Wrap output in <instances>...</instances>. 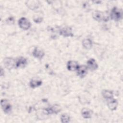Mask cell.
<instances>
[{
	"instance_id": "cell-14",
	"label": "cell",
	"mask_w": 123,
	"mask_h": 123,
	"mask_svg": "<svg viewBox=\"0 0 123 123\" xmlns=\"http://www.w3.org/2000/svg\"><path fill=\"white\" fill-rule=\"evenodd\" d=\"M26 6L31 10H35L39 7V1L37 0H29L26 1Z\"/></svg>"
},
{
	"instance_id": "cell-16",
	"label": "cell",
	"mask_w": 123,
	"mask_h": 123,
	"mask_svg": "<svg viewBox=\"0 0 123 123\" xmlns=\"http://www.w3.org/2000/svg\"><path fill=\"white\" fill-rule=\"evenodd\" d=\"M93 114L92 111L87 108H83L81 111V114L82 116L86 119L90 118Z\"/></svg>"
},
{
	"instance_id": "cell-17",
	"label": "cell",
	"mask_w": 123,
	"mask_h": 123,
	"mask_svg": "<svg viewBox=\"0 0 123 123\" xmlns=\"http://www.w3.org/2000/svg\"><path fill=\"white\" fill-rule=\"evenodd\" d=\"M82 45L85 49H89L92 47V42L90 39H85L82 41Z\"/></svg>"
},
{
	"instance_id": "cell-13",
	"label": "cell",
	"mask_w": 123,
	"mask_h": 123,
	"mask_svg": "<svg viewBox=\"0 0 123 123\" xmlns=\"http://www.w3.org/2000/svg\"><path fill=\"white\" fill-rule=\"evenodd\" d=\"M42 83L41 79L38 78H33L30 82V86L31 87L34 88L40 86Z\"/></svg>"
},
{
	"instance_id": "cell-19",
	"label": "cell",
	"mask_w": 123,
	"mask_h": 123,
	"mask_svg": "<svg viewBox=\"0 0 123 123\" xmlns=\"http://www.w3.org/2000/svg\"><path fill=\"white\" fill-rule=\"evenodd\" d=\"M70 120V116L67 113H63L61 116V121L62 123H67Z\"/></svg>"
},
{
	"instance_id": "cell-3",
	"label": "cell",
	"mask_w": 123,
	"mask_h": 123,
	"mask_svg": "<svg viewBox=\"0 0 123 123\" xmlns=\"http://www.w3.org/2000/svg\"><path fill=\"white\" fill-rule=\"evenodd\" d=\"M3 63L5 67L9 70H11L16 67V61L12 58L8 57L5 58Z\"/></svg>"
},
{
	"instance_id": "cell-10",
	"label": "cell",
	"mask_w": 123,
	"mask_h": 123,
	"mask_svg": "<svg viewBox=\"0 0 123 123\" xmlns=\"http://www.w3.org/2000/svg\"><path fill=\"white\" fill-rule=\"evenodd\" d=\"M44 54L45 53L43 50L38 47H36L33 51V55L36 58L42 59L44 56Z\"/></svg>"
},
{
	"instance_id": "cell-7",
	"label": "cell",
	"mask_w": 123,
	"mask_h": 123,
	"mask_svg": "<svg viewBox=\"0 0 123 123\" xmlns=\"http://www.w3.org/2000/svg\"><path fill=\"white\" fill-rule=\"evenodd\" d=\"M59 33L61 35L66 37H72L74 35V34L72 33L71 28L68 26H66L62 28L59 31Z\"/></svg>"
},
{
	"instance_id": "cell-15",
	"label": "cell",
	"mask_w": 123,
	"mask_h": 123,
	"mask_svg": "<svg viewBox=\"0 0 123 123\" xmlns=\"http://www.w3.org/2000/svg\"><path fill=\"white\" fill-rule=\"evenodd\" d=\"M27 64V60L24 57H21L16 60V67L23 68Z\"/></svg>"
},
{
	"instance_id": "cell-20",
	"label": "cell",
	"mask_w": 123,
	"mask_h": 123,
	"mask_svg": "<svg viewBox=\"0 0 123 123\" xmlns=\"http://www.w3.org/2000/svg\"><path fill=\"white\" fill-rule=\"evenodd\" d=\"M34 21L37 23H41L43 20V18L40 16H35L34 17Z\"/></svg>"
},
{
	"instance_id": "cell-21",
	"label": "cell",
	"mask_w": 123,
	"mask_h": 123,
	"mask_svg": "<svg viewBox=\"0 0 123 123\" xmlns=\"http://www.w3.org/2000/svg\"><path fill=\"white\" fill-rule=\"evenodd\" d=\"M7 22L8 23L10 24H13L14 23V19L12 17H10L7 20Z\"/></svg>"
},
{
	"instance_id": "cell-11",
	"label": "cell",
	"mask_w": 123,
	"mask_h": 123,
	"mask_svg": "<svg viewBox=\"0 0 123 123\" xmlns=\"http://www.w3.org/2000/svg\"><path fill=\"white\" fill-rule=\"evenodd\" d=\"M87 68L91 71H94L97 69L98 67V64L94 59H90L88 60L87 62Z\"/></svg>"
},
{
	"instance_id": "cell-18",
	"label": "cell",
	"mask_w": 123,
	"mask_h": 123,
	"mask_svg": "<svg viewBox=\"0 0 123 123\" xmlns=\"http://www.w3.org/2000/svg\"><path fill=\"white\" fill-rule=\"evenodd\" d=\"M102 95L103 97L107 99H109L113 98V93L112 91L108 90H104L102 92Z\"/></svg>"
},
{
	"instance_id": "cell-8",
	"label": "cell",
	"mask_w": 123,
	"mask_h": 123,
	"mask_svg": "<svg viewBox=\"0 0 123 123\" xmlns=\"http://www.w3.org/2000/svg\"><path fill=\"white\" fill-rule=\"evenodd\" d=\"M77 74L81 78H83L86 76L87 73V67L84 65L79 66L77 69Z\"/></svg>"
},
{
	"instance_id": "cell-12",
	"label": "cell",
	"mask_w": 123,
	"mask_h": 123,
	"mask_svg": "<svg viewBox=\"0 0 123 123\" xmlns=\"http://www.w3.org/2000/svg\"><path fill=\"white\" fill-rule=\"evenodd\" d=\"M107 100H108L107 105L111 111H114L116 110L118 105V102L116 99H115L112 98H110Z\"/></svg>"
},
{
	"instance_id": "cell-5",
	"label": "cell",
	"mask_w": 123,
	"mask_h": 123,
	"mask_svg": "<svg viewBox=\"0 0 123 123\" xmlns=\"http://www.w3.org/2000/svg\"><path fill=\"white\" fill-rule=\"evenodd\" d=\"M1 108L6 113H9L12 111V106L9 102L5 99H2L0 101Z\"/></svg>"
},
{
	"instance_id": "cell-1",
	"label": "cell",
	"mask_w": 123,
	"mask_h": 123,
	"mask_svg": "<svg viewBox=\"0 0 123 123\" xmlns=\"http://www.w3.org/2000/svg\"><path fill=\"white\" fill-rule=\"evenodd\" d=\"M92 17L94 19L98 22L102 21H107L109 20V17L106 13L98 11H95L92 13Z\"/></svg>"
},
{
	"instance_id": "cell-9",
	"label": "cell",
	"mask_w": 123,
	"mask_h": 123,
	"mask_svg": "<svg viewBox=\"0 0 123 123\" xmlns=\"http://www.w3.org/2000/svg\"><path fill=\"white\" fill-rule=\"evenodd\" d=\"M79 66L77 62L74 61H69L67 64V68L68 70L71 71H76Z\"/></svg>"
},
{
	"instance_id": "cell-4",
	"label": "cell",
	"mask_w": 123,
	"mask_h": 123,
	"mask_svg": "<svg viewBox=\"0 0 123 123\" xmlns=\"http://www.w3.org/2000/svg\"><path fill=\"white\" fill-rule=\"evenodd\" d=\"M18 25L20 27L24 30H27L31 26L30 22L25 17H22L19 20Z\"/></svg>"
},
{
	"instance_id": "cell-2",
	"label": "cell",
	"mask_w": 123,
	"mask_h": 123,
	"mask_svg": "<svg viewBox=\"0 0 123 123\" xmlns=\"http://www.w3.org/2000/svg\"><path fill=\"white\" fill-rule=\"evenodd\" d=\"M111 18L114 21H119L122 17V12L121 9L117 7H114L110 14Z\"/></svg>"
},
{
	"instance_id": "cell-6",
	"label": "cell",
	"mask_w": 123,
	"mask_h": 123,
	"mask_svg": "<svg viewBox=\"0 0 123 123\" xmlns=\"http://www.w3.org/2000/svg\"><path fill=\"white\" fill-rule=\"evenodd\" d=\"M61 107L59 105L55 104L50 107L47 108L45 110L46 113L48 114H51L53 113H58L61 111Z\"/></svg>"
}]
</instances>
